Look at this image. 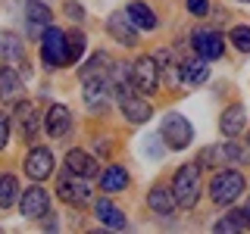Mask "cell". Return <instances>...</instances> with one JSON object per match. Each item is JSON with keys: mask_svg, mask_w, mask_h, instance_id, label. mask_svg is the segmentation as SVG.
<instances>
[{"mask_svg": "<svg viewBox=\"0 0 250 234\" xmlns=\"http://www.w3.org/2000/svg\"><path fill=\"white\" fill-rule=\"evenodd\" d=\"M244 106L241 103H231L229 109L222 113V119H219V128H222V135L225 137H238L241 131H244Z\"/></svg>", "mask_w": 250, "mask_h": 234, "instance_id": "obj_15", "label": "cell"}, {"mask_svg": "<svg viewBox=\"0 0 250 234\" xmlns=\"http://www.w3.org/2000/svg\"><path fill=\"white\" fill-rule=\"evenodd\" d=\"M25 172H28V178H35V181L50 178V172H53V153L47 150V147H35V150L25 156Z\"/></svg>", "mask_w": 250, "mask_h": 234, "instance_id": "obj_10", "label": "cell"}, {"mask_svg": "<svg viewBox=\"0 0 250 234\" xmlns=\"http://www.w3.org/2000/svg\"><path fill=\"white\" fill-rule=\"evenodd\" d=\"M244 194V175L234 169H225V172H216V178L209 181V197L219 206H231L234 200Z\"/></svg>", "mask_w": 250, "mask_h": 234, "instance_id": "obj_2", "label": "cell"}, {"mask_svg": "<svg viewBox=\"0 0 250 234\" xmlns=\"http://www.w3.org/2000/svg\"><path fill=\"white\" fill-rule=\"evenodd\" d=\"M106 25H109V35H113L119 44H128V47L138 44V25L131 22L128 13H113Z\"/></svg>", "mask_w": 250, "mask_h": 234, "instance_id": "obj_11", "label": "cell"}, {"mask_svg": "<svg viewBox=\"0 0 250 234\" xmlns=\"http://www.w3.org/2000/svg\"><path fill=\"white\" fill-rule=\"evenodd\" d=\"M247 147H250V135H247Z\"/></svg>", "mask_w": 250, "mask_h": 234, "instance_id": "obj_34", "label": "cell"}, {"mask_svg": "<svg viewBox=\"0 0 250 234\" xmlns=\"http://www.w3.org/2000/svg\"><path fill=\"white\" fill-rule=\"evenodd\" d=\"M244 213H247V222H250V200H247V206H244Z\"/></svg>", "mask_w": 250, "mask_h": 234, "instance_id": "obj_33", "label": "cell"}, {"mask_svg": "<svg viewBox=\"0 0 250 234\" xmlns=\"http://www.w3.org/2000/svg\"><path fill=\"white\" fill-rule=\"evenodd\" d=\"M22 91V78L13 66H3L0 69V100H16Z\"/></svg>", "mask_w": 250, "mask_h": 234, "instance_id": "obj_21", "label": "cell"}, {"mask_svg": "<svg viewBox=\"0 0 250 234\" xmlns=\"http://www.w3.org/2000/svg\"><path fill=\"white\" fill-rule=\"evenodd\" d=\"M156 62H160L163 81H166L169 88H175V84L182 81V66H175V57H172V50H160V53H156Z\"/></svg>", "mask_w": 250, "mask_h": 234, "instance_id": "obj_22", "label": "cell"}, {"mask_svg": "<svg viewBox=\"0 0 250 234\" xmlns=\"http://www.w3.org/2000/svg\"><path fill=\"white\" fill-rule=\"evenodd\" d=\"M160 135H163V140H166L172 150H185V147L194 140V128H191V122H188L182 113H172V116L163 119Z\"/></svg>", "mask_w": 250, "mask_h": 234, "instance_id": "obj_4", "label": "cell"}, {"mask_svg": "<svg viewBox=\"0 0 250 234\" xmlns=\"http://www.w3.org/2000/svg\"><path fill=\"white\" fill-rule=\"evenodd\" d=\"M147 203H150V209L156 215H169L172 209H175V194H172L169 187H153V191L147 194Z\"/></svg>", "mask_w": 250, "mask_h": 234, "instance_id": "obj_20", "label": "cell"}, {"mask_svg": "<svg viewBox=\"0 0 250 234\" xmlns=\"http://www.w3.org/2000/svg\"><path fill=\"white\" fill-rule=\"evenodd\" d=\"M229 41L238 47L241 53H250V28H247V25H234V28L229 31Z\"/></svg>", "mask_w": 250, "mask_h": 234, "instance_id": "obj_29", "label": "cell"}, {"mask_svg": "<svg viewBox=\"0 0 250 234\" xmlns=\"http://www.w3.org/2000/svg\"><path fill=\"white\" fill-rule=\"evenodd\" d=\"M44 128H47L50 137H62L69 128H72V116H69V109L62 103H53L50 109H47V116H44Z\"/></svg>", "mask_w": 250, "mask_h": 234, "instance_id": "obj_12", "label": "cell"}, {"mask_svg": "<svg viewBox=\"0 0 250 234\" xmlns=\"http://www.w3.org/2000/svg\"><path fill=\"white\" fill-rule=\"evenodd\" d=\"M41 3H44V0H41Z\"/></svg>", "mask_w": 250, "mask_h": 234, "instance_id": "obj_35", "label": "cell"}, {"mask_svg": "<svg viewBox=\"0 0 250 234\" xmlns=\"http://www.w3.org/2000/svg\"><path fill=\"white\" fill-rule=\"evenodd\" d=\"M22 53H25V47L22 41L13 35V31H0V57L6 59H22Z\"/></svg>", "mask_w": 250, "mask_h": 234, "instance_id": "obj_25", "label": "cell"}, {"mask_svg": "<svg viewBox=\"0 0 250 234\" xmlns=\"http://www.w3.org/2000/svg\"><path fill=\"white\" fill-rule=\"evenodd\" d=\"M84 47H88V38H84L82 31H69V35H66V57H69V62L82 59Z\"/></svg>", "mask_w": 250, "mask_h": 234, "instance_id": "obj_28", "label": "cell"}, {"mask_svg": "<svg viewBox=\"0 0 250 234\" xmlns=\"http://www.w3.org/2000/svg\"><path fill=\"white\" fill-rule=\"evenodd\" d=\"M94 213H97V218L106 225V228H116V231H119V228L128 225V222H125V215H122V209L113 206L109 200H97V203H94Z\"/></svg>", "mask_w": 250, "mask_h": 234, "instance_id": "obj_17", "label": "cell"}, {"mask_svg": "<svg viewBox=\"0 0 250 234\" xmlns=\"http://www.w3.org/2000/svg\"><path fill=\"white\" fill-rule=\"evenodd\" d=\"M119 106H122L125 119H128L131 125H141V122L150 119V103H147V100H141V97H135V94H125V97H119Z\"/></svg>", "mask_w": 250, "mask_h": 234, "instance_id": "obj_14", "label": "cell"}, {"mask_svg": "<svg viewBox=\"0 0 250 234\" xmlns=\"http://www.w3.org/2000/svg\"><path fill=\"white\" fill-rule=\"evenodd\" d=\"M10 144V116L0 113V150Z\"/></svg>", "mask_w": 250, "mask_h": 234, "instance_id": "obj_30", "label": "cell"}, {"mask_svg": "<svg viewBox=\"0 0 250 234\" xmlns=\"http://www.w3.org/2000/svg\"><path fill=\"white\" fill-rule=\"evenodd\" d=\"M25 16H28V22L35 28H47V25H50V10H47L41 0H31V3L25 6Z\"/></svg>", "mask_w": 250, "mask_h": 234, "instance_id": "obj_27", "label": "cell"}, {"mask_svg": "<svg viewBox=\"0 0 250 234\" xmlns=\"http://www.w3.org/2000/svg\"><path fill=\"white\" fill-rule=\"evenodd\" d=\"M131 84L141 94H153L160 88V62H156V57H138L131 62Z\"/></svg>", "mask_w": 250, "mask_h": 234, "instance_id": "obj_5", "label": "cell"}, {"mask_svg": "<svg viewBox=\"0 0 250 234\" xmlns=\"http://www.w3.org/2000/svg\"><path fill=\"white\" fill-rule=\"evenodd\" d=\"M172 194H175V203L182 209H191L194 203L200 200V166L197 162H188V166H182L175 172Z\"/></svg>", "mask_w": 250, "mask_h": 234, "instance_id": "obj_1", "label": "cell"}, {"mask_svg": "<svg viewBox=\"0 0 250 234\" xmlns=\"http://www.w3.org/2000/svg\"><path fill=\"white\" fill-rule=\"evenodd\" d=\"M57 191H60V197L66 200V203H72V206H82V203L91 200L88 181H84L82 175H72V172H69V178H62V181H60Z\"/></svg>", "mask_w": 250, "mask_h": 234, "instance_id": "obj_9", "label": "cell"}, {"mask_svg": "<svg viewBox=\"0 0 250 234\" xmlns=\"http://www.w3.org/2000/svg\"><path fill=\"white\" fill-rule=\"evenodd\" d=\"M16 116H19L22 137H25V140H35L38 137V119H41V116L35 113V103H31V100H22V103L16 106Z\"/></svg>", "mask_w": 250, "mask_h": 234, "instance_id": "obj_16", "label": "cell"}, {"mask_svg": "<svg viewBox=\"0 0 250 234\" xmlns=\"http://www.w3.org/2000/svg\"><path fill=\"white\" fill-rule=\"evenodd\" d=\"M209 78V66H207V59H191V62H185L182 66V81L188 84H203Z\"/></svg>", "mask_w": 250, "mask_h": 234, "instance_id": "obj_24", "label": "cell"}, {"mask_svg": "<svg viewBox=\"0 0 250 234\" xmlns=\"http://www.w3.org/2000/svg\"><path fill=\"white\" fill-rule=\"evenodd\" d=\"M19 209L25 218H44L47 213H50V197H47L44 187H28V191H22L19 197Z\"/></svg>", "mask_w": 250, "mask_h": 234, "instance_id": "obj_7", "label": "cell"}, {"mask_svg": "<svg viewBox=\"0 0 250 234\" xmlns=\"http://www.w3.org/2000/svg\"><path fill=\"white\" fill-rule=\"evenodd\" d=\"M125 184H128V175H125L122 166H106L104 175H100V191L106 194H119L125 191Z\"/></svg>", "mask_w": 250, "mask_h": 234, "instance_id": "obj_19", "label": "cell"}, {"mask_svg": "<svg viewBox=\"0 0 250 234\" xmlns=\"http://www.w3.org/2000/svg\"><path fill=\"white\" fill-rule=\"evenodd\" d=\"M66 13H69V19H75V22H82V19H84V10H82L78 3H72V0L66 3Z\"/></svg>", "mask_w": 250, "mask_h": 234, "instance_id": "obj_32", "label": "cell"}, {"mask_svg": "<svg viewBox=\"0 0 250 234\" xmlns=\"http://www.w3.org/2000/svg\"><path fill=\"white\" fill-rule=\"evenodd\" d=\"M19 200V181L13 175H0V209L13 206Z\"/></svg>", "mask_w": 250, "mask_h": 234, "instance_id": "obj_26", "label": "cell"}, {"mask_svg": "<svg viewBox=\"0 0 250 234\" xmlns=\"http://www.w3.org/2000/svg\"><path fill=\"white\" fill-rule=\"evenodd\" d=\"M109 94L113 91V81H109V75H94V78H84V103L91 109H104L109 106Z\"/></svg>", "mask_w": 250, "mask_h": 234, "instance_id": "obj_6", "label": "cell"}, {"mask_svg": "<svg viewBox=\"0 0 250 234\" xmlns=\"http://www.w3.org/2000/svg\"><path fill=\"white\" fill-rule=\"evenodd\" d=\"M191 44H194V50H197V57L203 59H219L225 53V38L219 35V31H194L191 35Z\"/></svg>", "mask_w": 250, "mask_h": 234, "instance_id": "obj_8", "label": "cell"}, {"mask_svg": "<svg viewBox=\"0 0 250 234\" xmlns=\"http://www.w3.org/2000/svg\"><path fill=\"white\" fill-rule=\"evenodd\" d=\"M113 66H116V62L109 59L106 53H94V57L88 59V66H82V72H78V75H82V81H84V78H94V75H109V72H113Z\"/></svg>", "mask_w": 250, "mask_h": 234, "instance_id": "obj_23", "label": "cell"}, {"mask_svg": "<svg viewBox=\"0 0 250 234\" xmlns=\"http://www.w3.org/2000/svg\"><path fill=\"white\" fill-rule=\"evenodd\" d=\"M41 59L47 69H62L69 66V57H66V31L47 25L44 35H41Z\"/></svg>", "mask_w": 250, "mask_h": 234, "instance_id": "obj_3", "label": "cell"}, {"mask_svg": "<svg viewBox=\"0 0 250 234\" xmlns=\"http://www.w3.org/2000/svg\"><path fill=\"white\" fill-rule=\"evenodd\" d=\"M209 10V0H188V13L191 16H207Z\"/></svg>", "mask_w": 250, "mask_h": 234, "instance_id": "obj_31", "label": "cell"}, {"mask_svg": "<svg viewBox=\"0 0 250 234\" xmlns=\"http://www.w3.org/2000/svg\"><path fill=\"white\" fill-rule=\"evenodd\" d=\"M66 169L72 172V175H82V178H94L100 172L97 159L94 156H88L84 150H69L66 153Z\"/></svg>", "mask_w": 250, "mask_h": 234, "instance_id": "obj_13", "label": "cell"}, {"mask_svg": "<svg viewBox=\"0 0 250 234\" xmlns=\"http://www.w3.org/2000/svg\"><path fill=\"white\" fill-rule=\"evenodd\" d=\"M131 16V22H135L138 28H144V31H153L156 25H160V19H156V13L150 10L147 3H141V0H135V3H128V10H125Z\"/></svg>", "mask_w": 250, "mask_h": 234, "instance_id": "obj_18", "label": "cell"}]
</instances>
